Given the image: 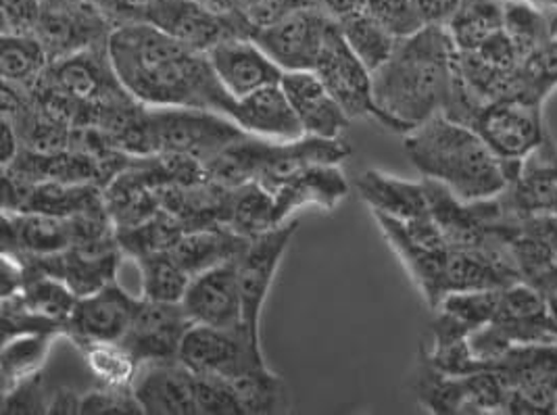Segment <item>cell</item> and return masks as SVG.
<instances>
[{
    "instance_id": "obj_6",
    "label": "cell",
    "mask_w": 557,
    "mask_h": 415,
    "mask_svg": "<svg viewBox=\"0 0 557 415\" xmlns=\"http://www.w3.org/2000/svg\"><path fill=\"white\" fill-rule=\"evenodd\" d=\"M491 369L506 385V414H556L557 342L513 347Z\"/></svg>"
},
{
    "instance_id": "obj_42",
    "label": "cell",
    "mask_w": 557,
    "mask_h": 415,
    "mask_svg": "<svg viewBox=\"0 0 557 415\" xmlns=\"http://www.w3.org/2000/svg\"><path fill=\"white\" fill-rule=\"evenodd\" d=\"M311 4L309 0H234V9L251 29V36L261 27L272 26L290 11Z\"/></svg>"
},
{
    "instance_id": "obj_50",
    "label": "cell",
    "mask_w": 557,
    "mask_h": 415,
    "mask_svg": "<svg viewBox=\"0 0 557 415\" xmlns=\"http://www.w3.org/2000/svg\"><path fill=\"white\" fill-rule=\"evenodd\" d=\"M556 414H557V401H556Z\"/></svg>"
},
{
    "instance_id": "obj_48",
    "label": "cell",
    "mask_w": 557,
    "mask_h": 415,
    "mask_svg": "<svg viewBox=\"0 0 557 415\" xmlns=\"http://www.w3.org/2000/svg\"><path fill=\"white\" fill-rule=\"evenodd\" d=\"M529 2L541 7V9H557V0H529Z\"/></svg>"
},
{
    "instance_id": "obj_47",
    "label": "cell",
    "mask_w": 557,
    "mask_h": 415,
    "mask_svg": "<svg viewBox=\"0 0 557 415\" xmlns=\"http://www.w3.org/2000/svg\"><path fill=\"white\" fill-rule=\"evenodd\" d=\"M151 0H101V4L109 7L111 11H115L117 15L124 17V22H138L145 7L149 4ZM122 22V24H124Z\"/></svg>"
},
{
    "instance_id": "obj_41",
    "label": "cell",
    "mask_w": 557,
    "mask_h": 415,
    "mask_svg": "<svg viewBox=\"0 0 557 415\" xmlns=\"http://www.w3.org/2000/svg\"><path fill=\"white\" fill-rule=\"evenodd\" d=\"M49 392L42 374L24 380L15 389L2 392V414H47Z\"/></svg>"
},
{
    "instance_id": "obj_43",
    "label": "cell",
    "mask_w": 557,
    "mask_h": 415,
    "mask_svg": "<svg viewBox=\"0 0 557 415\" xmlns=\"http://www.w3.org/2000/svg\"><path fill=\"white\" fill-rule=\"evenodd\" d=\"M42 0H2V34H34Z\"/></svg>"
},
{
    "instance_id": "obj_28",
    "label": "cell",
    "mask_w": 557,
    "mask_h": 415,
    "mask_svg": "<svg viewBox=\"0 0 557 415\" xmlns=\"http://www.w3.org/2000/svg\"><path fill=\"white\" fill-rule=\"evenodd\" d=\"M249 238L234 232L228 226H211L182 234L172 253L186 274L195 278L220 263L238 260Z\"/></svg>"
},
{
    "instance_id": "obj_25",
    "label": "cell",
    "mask_w": 557,
    "mask_h": 415,
    "mask_svg": "<svg viewBox=\"0 0 557 415\" xmlns=\"http://www.w3.org/2000/svg\"><path fill=\"white\" fill-rule=\"evenodd\" d=\"M232 186L205 178L201 183L168 186L161 190V209L172 213L188 230L228 224Z\"/></svg>"
},
{
    "instance_id": "obj_5",
    "label": "cell",
    "mask_w": 557,
    "mask_h": 415,
    "mask_svg": "<svg viewBox=\"0 0 557 415\" xmlns=\"http://www.w3.org/2000/svg\"><path fill=\"white\" fill-rule=\"evenodd\" d=\"M491 151L507 165L509 184L522 169V163L547 140L543 124V104L524 99H499L482 104L472 126Z\"/></svg>"
},
{
    "instance_id": "obj_30",
    "label": "cell",
    "mask_w": 557,
    "mask_h": 415,
    "mask_svg": "<svg viewBox=\"0 0 557 415\" xmlns=\"http://www.w3.org/2000/svg\"><path fill=\"white\" fill-rule=\"evenodd\" d=\"M280 224L284 222H280L278 205L272 190L255 180L234 186L226 224L228 228L245 238H253Z\"/></svg>"
},
{
    "instance_id": "obj_46",
    "label": "cell",
    "mask_w": 557,
    "mask_h": 415,
    "mask_svg": "<svg viewBox=\"0 0 557 415\" xmlns=\"http://www.w3.org/2000/svg\"><path fill=\"white\" fill-rule=\"evenodd\" d=\"M24 144H22V138L15 130V126L2 117V167L11 165L15 161V156L22 153Z\"/></svg>"
},
{
    "instance_id": "obj_15",
    "label": "cell",
    "mask_w": 557,
    "mask_h": 415,
    "mask_svg": "<svg viewBox=\"0 0 557 415\" xmlns=\"http://www.w3.org/2000/svg\"><path fill=\"white\" fill-rule=\"evenodd\" d=\"M180 303L193 324L222 330L243 328V297L236 261H226L197 274Z\"/></svg>"
},
{
    "instance_id": "obj_21",
    "label": "cell",
    "mask_w": 557,
    "mask_h": 415,
    "mask_svg": "<svg viewBox=\"0 0 557 415\" xmlns=\"http://www.w3.org/2000/svg\"><path fill=\"white\" fill-rule=\"evenodd\" d=\"M230 120L236 122L240 130L261 140L293 142L305 136L297 113L280 84L265 86L249 97L236 99L230 111Z\"/></svg>"
},
{
    "instance_id": "obj_16",
    "label": "cell",
    "mask_w": 557,
    "mask_h": 415,
    "mask_svg": "<svg viewBox=\"0 0 557 415\" xmlns=\"http://www.w3.org/2000/svg\"><path fill=\"white\" fill-rule=\"evenodd\" d=\"M140 299L111 282L86 297H77L67 319V338L77 342H122L138 310Z\"/></svg>"
},
{
    "instance_id": "obj_9",
    "label": "cell",
    "mask_w": 557,
    "mask_h": 415,
    "mask_svg": "<svg viewBox=\"0 0 557 415\" xmlns=\"http://www.w3.org/2000/svg\"><path fill=\"white\" fill-rule=\"evenodd\" d=\"M140 22L165 32L195 51H211L230 36H251L238 13H222L201 0H151Z\"/></svg>"
},
{
    "instance_id": "obj_36",
    "label": "cell",
    "mask_w": 557,
    "mask_h": 415,
    "mask_svg": "<svg viewBox=\"0 0 557 415\" xmlns=\"http://www.w3.org/2000/svg\"><path fill=\"white\" fill-rule=\"evenodd\" d=\"M243 405L245 415L286 412V385L268 365L255 367L243 376L228 380Z\"/></svg>"
},
{
    "instance_id": "obj_49",
    "label": "cell",
    "mask_w": 557,
    "mask_h": 415,
    "mask_svg": "<svg viewBox=\"0 0 557 415\" xmlns=\"http://www.w3.org/2000/svg\"><path fill=\"white\" fill-rule=\"evenodd\" d=\"M54 2H65V0H42V4H54Z\"/></svg>"
},
{
    "instance_id": "obj_18",
    "label": "cell",
    "mask_w": 557,
    "mask_h": 415,
    "mask_svg": "<svg viewBox=\"0 0 557 415\" xmlns=\"http://www.w3.org/2000/svg\"><path fill=\"white\" fill-rule=\"evenodd\" d=\"M280 86L293 104L305 136L338 140L349 128L351 117L315 72H284Z\"/></svg>"
},
{
    "instance_id": "obj_22",
    "label": "cell",
    "mask_w": 557,
    "mask_h": 415,
    "mask_svg": "<svg viewBox=\"0 0 557 415\" xmlns=\"http://www.w3.org/2000/svg\"><path fill=\"white\" fill-rule=\"evenodd\" d=\"M2 242L9 255L47 257L74 244L72 219L36 211H2Z\"/></svg>"
},
{
    "instance_id": "obj_17",
    "label": "cell",
    "mask_w": 557,
    "mask_h": 415,
    "mask_svg": "<svg viewBox=\"0 0 557 415\" xmlns=\"http://www.w3.org/2000/svg\"><path fill=\"white\" fill-rule=\"evenodd\" d=\"M205 54L213 74L234 99L280 84L284 74L251 36H230Z\"/></svg>"
},
{
    "instance_id": "obj_19",
    "label": "cell",
    "mask_w": 557,
    "mask_h": 415,
    "mask_svg": "<svg viewBox=\"0 0 557 415\" xmlns=\"http://www.w3.org/2000/svg\"><path fill=\"white\" fill-rule=\"evenodd\" d=\"M132 389L143 414H199L195 374L180 360L140 365Z\"/></svg>"
},
{
    "instance_id": "obj_24",
    "label": "cell",
    "mask_w": 557,
    "mask_h": 415,
    "mask_svg": "<svg viewBox=\"0 0 557 415\" xmlns=\"http://www.w3.org/2000/svg\"><path fill=\"white\" fill-rule=\"evenodd\" d=\"M504 199L520 215L557 219V147L549 138L522 163Z\"/></svg>"
},
{
    "instance_id": "obj_33",
    "label": "cell",
    "mask_w": 557,
    "mask_h": 415,
    "mask_svg": "<svg viewBox=\"0 0 557 415\" xmlns=\"http://www.w3.org/2000/svg\"><path fill=\"white\" fill-rule=\"evenodd\" d=\"M338 27L351 47V51L357 54V59L374 74L381 70L382 65L391 59L397 47V38L381 26L366 9L357 11L354 15L345 17L338 22Z\"/></svg>"
},
{
    "instance_id": "obj_10",
    "label": "cell",
    "mask_w": 557,
    "mask_h": 415,
    "mask_svg": "<svg viewBox=\"0 0 557 415\" xmlns=\"http://www.w3.org/2000/svg\"><path fill=\"white\" fill-rule=\"evenodd\" d=\"M332 22L320 7L304 4L276 24L257 29L251 38L282 72H313Z\"/></svg>"
},
{
    "instance_id": "obj_11",
    "label": "cell",
    "mask_w": 557,
    "mask_h": 415,
    "mask_svg": "<svg viewBox=\"0 0 557 415\" xmlns=\"http://www.w3.org/2000/svg\"><path fill=\"white\" fill-rule=\"evenodd\" d=\"M299 222L290 217L288 222L280 224L268 232L249 238L245 251L236 260L238 269V286L243 297V326L253 338L261 340L259 324H261V310L270 294V288L276 280L282 257L297 234Z\"/></svg>"
},
{
    "instance_id": "obj_45",
    "label": "cell",
    "mask_w": 557,
    "mask_h": 415,
    "mask_svg": "<svg viewBox=\"0 0 557 415\" xmlns=\"http://www.w3.org/2000/svg\"><path fill=\"white\" fill-rule=\"evenodd\" d=\"M311 4L326 11L332 20L341 22L366 7V0H309Z\"/></svg>"
},
{
    "instance_id": "obj_40",
    "label": "cell",
    "mask_w": 557,
    "mask_h": 415,
    "mask_svg": "<svg viewBox=\"0 0 557 415\" xmlns=\"http://www.w3.org/2000/svg\"><path fill=\"white\" fill-rule=\"evenodd\" d=\"M79 414H143L132 387L97 385L82 394Z\"/></svg>"
},
{
    "instance_id": "obj_1",
    "label": "cell",
    "mask_w": 557,
    "mask_h": 415,
    "mask_svg": "<svg viewBox=\"0 0 557 415\" xmlns=\"http://www.w3.org/2000/svg\"><path fill=\"white\" fill-rule=\"evenodd\" d=\"M107 52L127 95L145 106H188L228 115L234 97L213 74L207 54L147 24L113 27Z\"/></svg>"
},
{
    "instance_id": "obj_14",
    "label": "cell",
    "mask_w": 557,
    "mask_h": 415,
    "mask_svg": "<svg viewBox=\"0 0 557 415\" xmlns=\"http://www.w3.org/2000/svg\"><path fill=\"white\" fill-rule=\"evenodd\" d=\"M193 326L195 324L182 303L149 301L140 297L138 310L122 342L138 365L174 362L180 357L182 340Z\"/></svg>"
},
{
    "instance_id": "obj_29",
    "label": "cell",
    "mask_w": 557,
    "mask_h": 415,
    "mask_svg": "<svg viewBox=\"0 0 557 415\" xmlns=\"http://www.w3.org/2000/svg\"><path fill=\"white\" fill-rule=\"evenodd\" d=\"M51 56L36 34H2L0 72L2 84L32 90L47 74Z\"/></svg>"
},
{
    "instance_id": "obj_2",
    "label": "cell",
    "mask_w": 557,
    "mask_h": 415,
    "mask_svg": "<svg viewBox=\"0 0 557 415\" xmlns=\"http://www.w3.org/2000/svg\"><path fill=\"white\" fill-rule=\"evenodd\" d=\"M457 49L447 26H426L397 42L372 74L379 124L409 134L445 113L456 81Z\"/></svg>"
},
{
    "instance_id": "obj_35",
    "label": "cell",
    "mask_w": 557,
    "mask_h": 415,
    "mask_svg": "<svg viewBox=\"0 0 557 415\" xmlns=\"http://www.w3.org/2000/svg\"><path fill=\"white\" fill-rule=\"evenodd\" d=\"M143 282V299L180 303L186 288L190 285V276L177 263L172 251H159L136 260Z\"/></svg>"
},
{
    "instance_id": "obj_37",
    "label": "cell",
    "mask_w": 557,
    "mask_h": 415,
    "mask_svg": "<svg viewBox=\"0 0 557 415\" xmlns=\"http://www.w3.org/2000/svg\"><path fill=\"white\" fill-rule=\"evenodd\" d=\"M92 376L99 385L132 387L138 374V362L124 342H77Z\"/></svg>"
},
{
    "instance_id": "obj_13",
    "label": "cell",
    "mask_w": 557,
    "mask_h": 415,
    "mask_svg": "<svg viewBox=\"0 0 557 415\" xmlns=\"http://www.w3.org/2000/svg\"><path fill=\"white\" fill-rule=\"evenodd\" d=\"M113 27L97 4L88 0H65L42 4L34 34L42 40L52 61L107 45Z\"/></svg>"
},
{
    "instance_id": "obj_7",
    "label": "cell",
    "mask_w": 557,
    "mask_h": 415,
    "mask_svg": "<svg viewBox=\"0 0 557 415\" xmlns=\"http://www.w3.org/2000/svg\"><path fill=\"white\" fill-rule=\"evenodd\" d=\"M416 394L432 414H506V385L493 369L449 376L422 355Z\"/></svg>"
},
{
    "instance_id": "obj_12",
    "label": "cell",
    "mask_w": 557,
    "mask_h": 415,
    "mask_svg": "<svg viewBox=\"0 0 557 415\" xmlns=\"http://www.w3.org/2000/svg\"><path fill=\"white\" fill-rule=\"evenodd\" d=\"M313 72L324 81L330 95L351 120L370 117L379 122L372 90V72L351 51L336 20L330 26L324 49Z\"/></svg>"
},
{
    "instance_id": "obj_31",
    "label": "cell",
    "mask_w": 557,
    "mask_h": 415,
    "mask_svg": "<svg viewBox=\"0 0 557 415\" xmlns=\"http://www.w3.org/2000/svg\"><path fill=\"white\" fill-rule=\"evenodd\" d=\"M506 27L504 0H463L447 29L459 52L474 51Z\"/></svg>"
},
{
    "instance_id": "obj_32",
    "label": "cell",
    "mask_w": 557,
    "mask_h": 415,
    "mask_svg": "<svg viewBox=\"0 0 557 415\" xmlns=\"http://www.w3.org/2000/svg\"><path fill=\"white\" fill-rule=\"evenodd\" d=\"M57 335H17L7 338L2 342V357H0V369H2V392H9L40 374L42 365L47 364L51 353L52 342Z\"/></svg>"
},
{
    "instance_id": "obj_34",
    "label": "cell",
    "mask_w": 557,
    "mask_h": 415,
    "mask_svg": "<svg viewBox=\"0 0 557 415\" xmlns=\"http://www.w3.org/2000/svg\"><path fill=\"white\" fill-rule=\"evenodd\" d=\"M184 232L186 228L165 209H159L152 217L138 226L115 230L124 255L134 261L159 251H172Z\"/></svg>"
},
{
    "instance_id": "obj_3",
    "label": "cell",
    "mask_w": 557,
    "mask_h": 415,
    "mask_svg": "<svg viewBox=\"0 0 557 415\" xmlns=\"http://www.w3.org/2000/svg\"><path fill=\"white\" fill-rule=\"evenodd\" d=\"M404 142L411 165L424 180L445 186L463 203L491 201L509 188L506 163L481 134L445 113L406 134Z\"/></svg>"
},
{
    "instance_id": "obj_20",
    "label": "cell",
    "mask_w": 557,
    "mask_h": 415,
    "mask_svg": "<svg viewBox=\"0 0 557 415\" xmlns=\"http://www.w3.org/2000/svg\"><path fill=\"white\" fill-rule=\"evenodd\" d=\"M272 192L276 197L280 222H288L297 209L334 211L347 199L349 183L338 169V163H307L276 184Z\"/></svg>"
},
{
    "instance_id": "obj_27",
    "label": "cell",
    "mask_w": 557,
    "mask_h": 415,
    "mask_svg": "<svg viewBox=\"0 0 557 415\" xmlns=\"http://www.w3.org/2000/svg\"><path fill=\"white\" fill-rule=\"evenodd\" d=\"M355 188L372 215L379 213L401 222H413L431 213L424 183H409L379 169H368L357 176Z\"/></svg>"
},
{
    "instance_id": "obj_8",
    "label": "cell",
    "mask_w": 557,
    "mask_h": 415,
    "mask_svg": "<svg viewBox=\"0 0 557 415\" xmlns=\"http://www.w3.org/2000/svg\"><path fill=\"white\" fill-rule=\"evenodd\" d=\"M193 374L215 376L234 380L255 367H263L261 340L253 338L247 328L222 330L195 324L182 340L180 357Z\"/></svg>"
},
{
    "instance_id": "obj_38",
    "label": "cell",
    "mask_w": 557,
    "mask_h": 415,
    "mask_svg": "<svg viewBox=\"0 0 557 415\" xmlns=\"http://www.w3.org/2000/svg\"><path fill=\"white\" fill-rule=\"evenodd\" d=\"M363 9L397 40L409 38L426 27L416 7V0H366Z\"/></svg>"
},
{
    "instance_id": "obj_26",
    "label": "cell",
    "mask_w": 557,
    "mask_h": 415,
    "mask_svg": "<svg viewBox=\"0 0 557 415\" xmlns=\"http://www.w3.org/2000/svg\"><path fill=\"white\" fill-rule=\"evenodd\" d=\"M102 199L115 230H124L147 222L161 209V188L132 155L127 167L102 188Z\"/></svg>"
},
{
    "instance_id": "obj_44",
    "label": "cell",
    "mask_w": 557,
    "mask_h": 415,
    "mask_svg": "<svg viewBox=\"0 0 557 415\" xmlns=\"http://www.w3.org/2000/svg\"><path fill=\"white\" fill-rule=\"evenodd\" d=\"M463 0H416V7L426 26H447Z\"/></svg>"
},
{
    "instance_id": "obj_4",
    "label": "cell",
    "mask_w": 557,
    "mask_h": 415,
    "mask_svg": "<svg viewBox=\"0 0 557 415\" xmlns=\"http://www.w3.org/2000/svg\"><path fill=\"white\" fill-rule=\"evenodd\" d=\"M247 136L249 134L240 130L228 115L218 111L147 106L143 117L140 156L174 153L207 165Z\"/></svg>"
},
{
    "instance_id": "obj_39",
    "label": "cell",
    "mask_w": 557,
    "mask_h": 415,
    "mask_svg": "<svg viewBox=\"0 0 557 415\" xmlns=\"http://www.w3.org/2000/svg\"><path fill=\"white\" fill-rule=\"evenodd\" d=\"M197 410L203 415H245L243 405L228 380L195 374Z\"/></svg>"
},
{
    "instance_id": "obj_23",
    "label": "cell",
    "mask_w": 557,
    "mask_h": 415,
    "mask_svg": "<svg viewBox=\"0 0 557 415\" xmlns=\"http://www.w3.org/2000/svg\"><path fill=\"white\" fill-rule=\"evenodd\" d=\"M374 219L379 222L391 249L406 265L411 280L418 286L424 301L431 305V310H436V305L447 294L445 292V263H447L449 249H431V247L418 242L411 234L407 232L406 224L401 219L386 217L379 213H374Z\"/></svg>"
}]
</instances>
